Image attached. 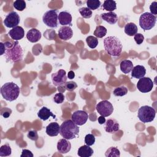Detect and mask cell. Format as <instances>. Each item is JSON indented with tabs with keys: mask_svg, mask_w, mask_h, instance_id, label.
<instances>
[{
	"mask_svg": "<svg viewBox=\"0 0 157 157\" xmlns=\"http://www.w3.org/2000/svg\"><path fill=\"white\" fill-rule=\"evenodd\" d=\"M73 36V31L69 26H63L58 30V36L63 40H68Z\"/></svg>",
	"mask_w": 157,
	"mask_h": 157,
	"instance_id": "obj_13",
	"label": "cell"
},
{
	"mask_svg": "<svg viewBox=\"0 0 157 157\" xmlns=\"http://www.w3.org/2000/svg\"><path fill=\"white\" fill-rule=\"evenodd\" d=\"M27 136L29 139H31L32 140H34V141H36L39 138L38 134H37V132L36 130H30V131H29Z\"/></svg>",
	"mask_w": 157,
	"mask_h": 157,
	"instance_id": "obj_39",
	"label": "cell"
},
{
	"mask_svg": "<svg viewBox=\"0 0 157 157\" xmlns=\"http://www.w3.org/2000/svg\"><path fill=\"white\" fill-rule=\"evenodd\" d=\"M12 110L8 107H3L1 109V115L5 118H9L12 113Z\"/></svg>",
	"mask_w": 157,
	"mask_h": 157,
	"instance_id": "obj_38",
	"label": "cell"
},
{
	"mask_svg": "<svg viewBox=\"0 0 157 157\" xmlns=\"http://www.w3.org/2000/svg\"><path fill=\"white\" fill-rule=\"evenodd\" d=\"M60 126L56 122H52L46 127V133L49 136H56L59 133Z\"/></svg>",
	"mask_w": 157,
	"mask_h": 157,
	"instance_id": "obj_19",
	"label": "cell"
},
{
	"mask_svg": "<svg viewBox=\"0 0 157 157\" xmlns=\"http://www.w3.org/2000/svg\"><path fill=\"white\" fill-rule=\"evenodd\" d=\"M156 115V111L154 108L148 105L141 106L138 110L137 116L139 119L144 123L151 122Z\"/></svg>",
	"mask_w": 157,
	"mask_h": 157,
	"instance_id": "obj_5",
	"label": "cell"
},
{
	"mask_svg": "<svg viewBox=\"0 0 157 157\" xmlns=\"http://www.w3.org/2000/svg\"><path fill=\"white\" fill-rule=\"evenodd\" d=\"M146 74V69L144 66L137 65L131 71V76L136 78H141Z\"/></svg>",
	"mask_w": 157,
	"mask_h": 157,
	"instance_id": "obj_20",
	"label": "cell"
},
{
	"mask_svg": "<svg viewBox=\"0 0 157 157\" xmlns=\"http://www.w3.org/2000/svg\"><path fill=\"white\" fill-rule=\"evenodd\" d=\"M71 118L77 125L82 126L87 121L88 115L83 110H77L72 113Z\"/></svg>",
	"mask_w": 157,
	"mask_h": 157,
	"instance_id": "obj_12",
	"label": "cell"
},
{
	"mask_svg": "<svg viewBox=\"0 0 157 157\" xmlns=\"http://www.w3.org/2000/svg\"><path fill=\"white\" fill-rule=\"evenodd\" d=\"M134 40H135V42H136L137 44L140 45L144 42V36L141 33H137L136 34L134 35Z\"/></svg>",
	"mask_w": 157,
	"mask_h": 157,
	"instance_id": "obj_40",
	"label": "cell"
},
{
	"mask_svg": "<svg viewBox=\"0 0 157 157\" xmlns=\"http://www.w3.org/2000/svg\"><path fill=\"white\" fill-rule=\"evenodd\" d=\"M13 6L15 9L19 11H23L26 8V2L23 0H17L13 2Z\"/></svg>",
	"mask_w": 157,
	"mask_h": 157,
	"instance_id": "obj_32",
	"label": "cell"
},
{
	"mask_svg": "<svg viewBox=\"0 0 157 157\" xmlns=\"http://www.w3.org/2000/svg\"><path fill=\"white\" fill-rule=\"evenodd\" d=\"M105 131L109 133H114L120 129V125L118 121L115 119H108L105 122Z\"/></svg>",
	"mask_w": 157,
	"mask_h": 157,
	"instance_id": "obj_15",
	"label": "cell"
},
{
	"mask_svg": "<svg viewBox=\"0 0 157 157\" xmlns=\"http://www.w3.org/2000/svg\"><path fill=\"white\" fill-rule=\"evenodd\" d=\"M107 34V29L103 26H97L94 33L93 34L96 36V37H98V38H102L104 36H105V34Z\"/></svg>",
	"mask_w": 157,
	"mask_h": 157,
	"instance_id": "obj_28",
	"label": "cell"
},
{
	"mask_svg": "<svg viewBox=\"0 0 157 157\" xmlns=\"http://www.w3.org/2000/svg\"><path fill=\"white\" fill-rule=\"evenodd\" d=\"M150 10L153 15L157 14V2L154 1L150 5Z\"/></svg>",
	"mask_w": 157,
	"mask_h": 157,
	"instance_id": "obj_41",
	"label": "cell"
},
{
	"mask_svg": "<svg viewBox=\"0 0 157 157\" xmlns=\"http://www.w3.org/2000/svg\"><path fill=\"white\" fill-rule=\"evenodd\" d=\"M95 142V137L92 134H88L85 137V143L86 145L91 146L93 145Z\"/></svg>",
	"mask_w": 157,
	"mask_h": 157,
	"instance_id": "obj_35",
	"label": "cell"
},
{
	"mask_svg": "<svg viewBox=\"0 0 157 157\" xmlns=\"http://www.w3.org/2000/svg\"><path fill=\"white\" fill-rule=\"evenodd\" d=\"M12 153V149L9 144L2 145L0 148V156H9Z\"/></svg>",
	"mask_w": 157,
	"mask_h": 157,
	"instance_id": "obj_29",
	"label": "cell"
},
{
	"mask_svg": "<svg viewBox=\"0 0 157 157\" xmlns=\"http://www.w3.org/2000/svg\"><path fill=\"white\" fill-rule=\"evenodd\" d=\"M137 88L142 93L150 92L153 87V82L149 77H142L139 79L137 83Z\"/></svg>",
	"mask_w": 157,
	"mask_h": 157,
	"instance_id": "obj_11",
	"label": "cell"
},
{
	"mask_svg": "<svg viewBox=\"0 0 157 157\" xmlns=\"http://www.w3.org/2000/svg\"><path fill=\"white\" fill-rule=\"evenodd\" d=\"M120 67L121 72L124 74H128L132 71L133 68V64L130 60L124 59L121 61Z\"/></svg>",
	"mask_w": 157,
	"mask_h": 157,
	"instance_id": "obj_24",
	"label": "cell"
},
{
	"mask_svg": "<svg viewBox=\"0 0 157 157\" xmlns=\"http://www.w3.org/2000/svg\"><path fill=\"white\" fill-rule=\"evenodd\" d=\"M42 36L40 31L36 28H32L29 29L26 34L27 39L33 43L37 42L39 41Z\"/></svg>",
	"mask_w": 157,
	"mask_h": 157,
	"instance_id": "obj_18",
	"label": "cell"
},
{
	"mask_svg": "<svg viewBox=\"0 0 157 157\" xmlns=\"http://www.w3.org/2000/svg\"><path fill=\"white\" fill-rule=\"evenodd\" d=\"M101 18L110 25H114L118 20V16L114 12L103 13L101 15Z\"/></svg>",
	"mask_w": 157,
	"mask_h": 157,
	"instance_id": "obj_22",
	"label": "cell"
},
{
	"mask_svg": "<svg viewBox=\"0 0 157 157\" xmlns=\"http://www.w3.org/2000/svg\"><path fill=\"white\" fill-rule=\"evenodd\" d=\"M102 8L107 11L113 12L117 9L116 2L113 0H105L103 3Z\"/></svg>",
	"mask_w": 157,
	"mask_h": 157,
	"instance_id": "obj_26",
	"label": "cell"
},
{
	"mask_svg": "<svg viewBox=\"0 0 157 157\" xmlns=\"http://www.w3.org/2000/svg\"><path fill=\"white\" fill-rule=\"evenodd\" d=\"M67 77L70 79H72L75 77V73L72 71H70L67 74Z\"/></svg>",
	"mask_w": 157,
	"mask_h": 157,
	"instance_id": "obj_45",
	"label": "cell"
},
{
	"mask_svg": "<svg viewBox=\"0 0 157 157\" xmlns=\"http://www.w3.org/2000/svg\"><path fill=\"white\" fill-rule=\"evenodd\" d=\"M34 155L32 152L27 149H23L21 155V157H33Z\"/></svg>",
	"mask_w": 157,
	"mask_h": 157,
	"instance_id": "obj_42",
	"label": "cell"
},
{
	"mask_svg": "<svg viewBox=\"0 0 157 157\" xmlns=\"http://www.w3.org/2000/svg\"><path fill=\"white\" fill-rule=\"evenodd\" d=\"M105 156L107 157H119L120 156V152L117 147H111L106 150Z\"/></svg>",
	"mask_w": 157,
	"mask_h": 157,
	"instance_id": "obj_27",
	"label": "cell"
},
{
	"mask_svg": "<svg viewBox=\"0 0 157 157\" xmlns=\"http://www.w3.org/2000/svg\"><path fill=\"white\" fill-rule=\"evenodd\" d=\"M86 42L88 46L91 48H94L98 45V38L94 36H88L86 38Z\"/></svg>",
	"mask_w": 157,
	"mask_h": 157,
	"instance_id": "obj_30",
	"label": "cell"
},
{
	"mask_svg": "<svg viewBox=\"0 0 157 157\" xmlns=\"http://www.w3.org/2000/svg\"><path fill=\"white\" fill-rule=\"evenodd\" d=\"M113 93L116 96H123L128 93V89L124 86L117 87L113 90Z\"/></svg>",
	"mask_w": 157,
	"mask_h": 157,
	"instance_id": "obj_33",
	"label": "cell"
},
{
	"mask_svg": "<svg viewBox=\"0 0 157 157\" xmlns=\"http://www.w3.org/2000/svg\"><path fill=\"white\" fill-rule=\"evenodd\" d=\"M137 26L134 23H128L124 26V33L129 36H134L137 33Z\"/></svg>",
	"mask_w": 157,
	"mask_h": 157,
	"instance_id": "obj_25",
	"label": "cell"
},
{
	"mask_svg": "<svg viewBox=\"0 0 157 157\" xmlns=\"http://www.w3.org/2000/svg\"><path fill=\"white\" fill-rule=\"evenodd\" d=\"M98 123H99L100 124H102L105 123V117H103V116H100V117H98Z\"/></svg>",
	"mask_w": 157,
	"mask_h": 157,
	"instance_id": "obj_43",
	"label": "cell"
},
{
	"mask_svg": "<svg viewBox=\"0 0 157 157\" xmlns=\"http://www.w3.org/2000/svg\"><path fill=\"white\" fill-rule=\"evenodd\" d=\"M20 18L18 13L15 11L9 12L4 20V25L7 28H13L20 23Z\"/></svg>",
	"mask_w": 157,
	"mask_h": 157,
	"instance_id": "obj_10",
	"label": "cell"
},
{
	"mask_svg": "<svg viewBox=\"0 0 157 157\" xmlns=\"http://www.w3.org/2000/svg\"><path fill=\"white\" fill-rule=\"evenodd\" d=\"M4 57L6 62L15 63L21 61L23 57V50L18 41H7L4 43Z\"/></svg>",
	"mask_w": 157,
	"mask_h": 157,
	"instance_id": "obj_1",
	"label": "cell"
},
{
	"mask_svg": "<svg viewBox=\"0 0 157 157\" xmlns=\"http://www.w3.org/2000/svg\"><path fill=\"white\" fill-rule=\"evenodd\" d=\"M64 96L63 94V93H56L54 97H53V101L56 104H61L63 102L64 100Z\"/></svg>",
	"mask_w": 157,
	"mask_h": 157,
	"instance_id": "obj_37",
	"label": "cell"
},
{
	"mask_svg": "<svg viewBox=\"0 0 157 157\" xmlns=\"http://www.w3.org/2000/svg\"><path fill=\"white\" fill-rule=\"evenodd\" d=\"M19 86L13 82H7L1 88V93L2 98L8 101H13L17 99L20 94Z\"/></svg>",
	"mask_w": 157,
	"mask_h": 157,
	"instance_id": "obj_4",
	"label": "cell"
},
{
	"mask_svg": "<svg viewBox=\"0 0 157 157\" xmlns=\"http://www.w3.org/2000/svg\"><path fill=\"white\" fill-rule=\"evenodd\" d=\"M96 109L98 113L104 117L110 116L113 112L112 104L107 100H103L99 102L96 105Z\"/></svg>",
	"mask_w": 157,
	"mask_h": 157,
	"instance_id": "obj_8",
	"label": "cell"
},
{
	"mask_svg": "<svg viewBox=\"0 0 157 157\" xmlns=\"http://www.w3.org/2000/svg\"><path fill=\"white\" fill-rule=\"evenodd\" d=\"M79 128L72 120H67L62 123L60 126V135L67 140L75 138L79 133Z\"/></svg>",
	"mask_w": 157,
	"mask_h": 157,
	"instance_id": "obj_3",
	"label": "cell"
},
{
	"mask_svg": "<svg viewBox=\"0 0 157 157\" xmlns=\"http://www.w3.org/2000/svg\"><path fill=\"white\" fill-rule=\"evenodd\" d=\"M44 23L49 28H56L58 26V14L56 10H49L42 17Z\"/></svg>",
	"mask_w": 157,
	"mask_h": 157,
	"instance_id": "obj_7",
	"label": "cell"
},
{
	"mask_svg": "<svg viewBox=\"0 0 157 157\" xmlns=\"http://www.w3.org/2000/svg\"><path fill=\"white\" fill-rule=\"evenodd\" d=\"M0 46H1V54H0V55H2L3 54H4L5 50H6L4 43L1 42L0 43Z\"/></svg>",
	"mask_w": 157,
	"mask_h": 157,
	"instance_id": "obj_44",
	"label": "cell"
},
{
	"mask_svg": "<svg viewBox=\"0 0 157 157\" xmlns=\"http://www.w3.org/2000/svg\"><path fill=\"white\" fill-rule=\"evenodd\" d=\"M71 148V144L66 139H61L57 144V150L61 154L68 153Z\"/></svg>",
	"mask_w": 157,
	"mask_h": 157,
	"instance_id": "obj_17",
	"label": "cell"
},
{
	"mask_svg": "<svg viewBox=\"0 0 157 157\" xmlns=\"http://www.w3.org/2000/svg\"><path fill=\"white\" fill-rule=\"evenodd\" d=\"M104 47L105 52L112 56H119L123 48L120 40L116 36H108L104 39Z\"/></svg>",
	"mask_w": 157,
	"mask_h": 157,
	"instance_id": "obj_2",
	"label": "cell"
},
{
	"mask_svg": "<svg viewBox=\"0 0 157 157\" xmlns=\"http://www.w3.org/2000/svg\"><path fill=\"white\" fill-rule=\"evenodd\" d=\"M59 23L63 26L69 25L71 26L72 25V15L67 11H62L58 14Z\"/></svg>",
	"mask_w": 157,
	"mask_h": 157,
	"instance_id": "obj_14",
	"label": "cell"
},
{
	"mask_svg": "<svg viewBox=\"0 0 157 157\" xmlns=\"http://www.w3.org/2000/svg\"><path fill=\"white\" fill-rule=\"evenodd\" d=\"M79 12L81 16L85 18H90L92 16V11L88 7H82L79 9Z\"/></svg>",
	"mask_w": 157,
	"mask_h": 157,
	"instance_id": "obj_34",
	"label": "cell"
},
{
	"mask_svg": "<svg viewBox=\"0 0 157 157\" xmlns=\"http://www.w3.org/2000/svg\"><path fill=\"white\" fill-rule=\"evenodd\" d=\"M9 35L14 40L21 39L25 36V31L21 26H17L9 31Z\"/></svg>",
	"mask_w": 157,
	"mask_h": 157,
	"instance_id": "obj_16",
	"label": "cell"
},
{
	"mask_svg": "<svg viewBox=\"0 0 157 157\" xmlns=\"http://www.w3.org/2000/svg\"><path fill=\"white\" fill-rule=\"evenodd\" d=\"M156 17L150 12H145L142 13L139 18V25L140 28L145 30L152 29L156 24Z\"/></svg>",
	"mask_w": 157,
	"mask_h": 157,
	"instance_id": "obj_6",
	"label": "cell"
},
{
	"mask_svg": "<svg viewBox=\"0 0 157 157\" xmlns=\"http://www.w3.org/2000/svg\"><path fill=\"white\" fill-rule=\"evenodd\" d=\"M64 87L66 90H67V91H72L77 88V85L74 81H69V82H66V83L64 85Z\"/></svg>",
	"mask_w": 157,
	"mask_h": 157,
	"instance_id": "obj_36",
	"label": "cell"
},
{
	"mask_svg": "<svg viewBox=\"0 0 157 157\" xmlns=\"http://www.w3.org/2000/svg\"><path fill=\"white\" fill-rule=\"evenodd\" d=\"M101 4V2L99 0H88L86 1L87 7L90 10H96L98 9Z\"/></svg>",
	"mask_w": 157,
	"mask_h": 157,
	"instance_id": "obj_31",
	"label": "cell"
},
{
	"mask_svg": "<svg viewBox=\"0 0 157 157\" xmlns=\"http://www.w3.org/2000/svg\"><path fill=\"white\" fill-rule=\"evenodd\" d=\"M53 84L56 86H63L67 81L66 72L64 69H59L55 73L52 74Z\"/></svg>",
	"mask_w": 157,
	"mask_h": 157,
	"instance_id": "obj_9",
	"label": "cell"
},
{
	"mask_svg": "<svg viewBox=\"0 0 157 157\" xmlns=\"http://www.w3.org/2000/svg\"><path fill=\"white\" fill-rule=\"evenodd\" d=\"M37 116L40 119H41L44 121L48 120L50 117H52L53 118H56V115H54L51 112V110L46 107H42L39 110V112L37 113Z\"/></svg>",
	"mask_w": 157,
	"mask_h": 157,
	"instance_id": "obj_21",
	"label": "cell"
},
{
	"mask_svg": "<svg viewBox=\"0 0 157 157\" xmlns=\"http://www.w3.org/2000/svg\"><path fill=\"white\" fill-rule=\"evenodd\" d=\"M93 150L87 145H83L78 149L77 155L80 157H90L93 154Z\"/></svg>",
	"mask_w": 157,
	"mask_h": 157,
	"instance_id": "obj_23",
	"label": "cell"
}]
</instances>
